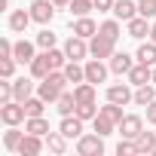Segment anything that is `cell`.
<instances>
[{"label":"cell","instance_id":"1","mask_svg":"<svg viewBox=\"0 0 156 156\" xmlns=\"http://www.w3.org/2000/svg\"><path fill=\"white\" fill-rule=\"evenodd\" d=\"M70 80L64 76V70H49V76H43L40 80V98L43 101H58V95L64 92V86H67Z\"/></svg>","mask_w":156,"mask_h":156},{"label":"cell","instance_id":"2","mask_svg":"<svg viewBox=\"0 0 156 156\" xmlns=\"http://www.w3.org/2000/svg\"><path fill=\"white\" fill-rule=\"evenodd\" d=\"M28 110H25V101H6V104H0V119H3L6 126H19L25 122Z\"/></svg>","mask_w":156,"mask_h":156},{"label":"cell","instance_id":"3","mask_svg":"<svg viewBox=\"0 0 156 156\" xmlns=\"http://www.w3.org/2000/svg\"><path fill=\"white\" fill-rule=\"evenodd\" d=\"M76 153H80V156H101L104 153V138L101 135H80Z\"/></svg>","mask_w":156,"mask_h":156},{"label":"cell","instance_id":"4","mask_svg":"<svg viewBox=\"0 0 156 156\" xmlns=\"http://www.w3.org/2000/svg\"><path fill=\"white\" fill-rule=\"evenodd\" d=\"M113 49H116V43H113L110 37H104V34H95L92 43H89V55H92V58H110Z\"/></svg>","mask_w":156,"mask_h":156},{"label":"cell","instance_id":"5","mask_svg":"<svg viewBox=\"0 0 156 156\" xmlns=\"http://www.w3.org/2000/svg\"><path fill=\"white\" fill-rule=\"evenodd\" d=\"M52 16H55V3H52V0H34V3H31V19L34 22L49 25Z\"/></svg>","mask_w":156,"mask_h":156},{"label":"cell","instance_id":"6","mask_svg":"<svg viewBox=\"0 0 156 156\" xmlns=\"http://www.w3.org/2000/svg\"><path fill=\"white\" fill-rule=\"evenodd\" d=\"M141 132H144V119H141V116H135V113L122 116V122H119V135H122V138L135 141V138H138Z\"/></svg>","mask_w":156,"mask_h":156},{"label":"cell","instance_id":"7","mask_svg":"<svg viewBox=\"0 0 156 156\" xmlns=\"http://www.w3.org/2000/svg\"><path fill=\"white\" fill-rule=\"evenodd\" d=\"M43 147H46V138L25 132V138H22V144H19V156H37Z\"/></svg>","mask_w":156,"mask_h":156},{"label":"cell","instance_id":"8","mask_svg":"<svg viewBox=\"0 0 156 156\" xmlns=\"http://www.w3.org/2000/svg\"><path fill=\"white\" fill-rule=\"evenodd\" d=\"M129 83H132V86H144V83H153V64L135 61V67L129 70Z\"/></svg>","mask_w":156,"mask_h":156},{"label":"cell","instance_id":"9","mask_svg":"<svg viewBox=\"0 0 156 156\" xmlns=\"http://www.w3.org/2000/svg\"><path fill=\"white\" fill-rule=\"evenodd\" d=\"M64 52H67V58L70 61H80V58H86L89 55V46H86V37H70L67 43H64Z\"/></svg>","mask_w":156,"mask_h":156},{"label":"cell","instance_id":"10","mask_svg":"<svg viewBox=\"0 0 156 156\" xmlns=\"http://www.w3.org/2000/svg\"><path fill=\"white\" fill-rule=\"evenodd\" d=\"M86 80H89V83H95V86L107 80V67L101 64V58H92V61H86Z\"/></svg>","mask_w":156,"mask_h":156},{"label":"cell","instance_id":"11","mask_svg":"<svg viewBox=\"0 0 156 156\" xmlns=\"http://www.w3.org/2000/svg\"><path fill=\"white\" fill-rule=\"evenodd\" d=\"M129 25V37H135V40H141V37H147L150 34V19H144V16H135V19H129L126 22Z\"/></svg>","mask_w":156,"mask_h":156},{"label":"cell","instance_id":"12","mask_svg":"<svg viewBox=\"0 0 156 156\" xmlns=\"http://www.w3.org/2000/svg\"><path fill=\"white\" fill-rule=\"evenodd\" d=\"M58 132H61L64 138H80V135H83V119L76 116V113H73V116H64Z\"/></svg>","mask_w":156,"mask_h":156},{"label":"cell","instance_id":"13","mask_svg":"<svg viewBox=\"0 0 156 156\" xmlns=\"http://www.w3.org/2000/svg\"><path fill=\"white\" fill-rule=\"evenodd\" d=\"M49 70H52V61H49V52L43 49V55H37V58L31 61V76L43 80V76H49Z\"/></svg>","mask_w":156,"mask_h":156},{"label":"cell","instance_id":"14","mask_svg":"<svg viewBox=\"0 0 156 156\" xmlns=\"http://www.w3.org/2000/svg\"><path fill=\"white\" fill-rule=\"evenodd\" d=\"M73 34H76V37H86V40H89V37H95V34H98V25H95L89 16H80V19L73 22Z\"/></svg>","mask_w":156,"mask_h":156},{"label":"cell","instance_id":"15","mask_svg":"<svg viewBox=\"0 0 156 156\" xmlns=\"http://www.w3.org/2000/svg\"><path fill=\"white\" fill-rule=\"evenodd\" d=\"M113 16L122 19V22H129V19L138 16V3H135V0H116V3H113Z\"/></svg>","mask_w":156,"mask_h":156},{"label":"cell","instance_id":"16","mask_svg":"<svg viewBox=\"0 0 156 156\" xmlns=\"http://www.w3.org/2000/svg\"><path fill=\"white\" fill-rule=\"evenodd\" d=\"M132 67H135L132 55H126V52H113V55H110V70H113V73H129Z\"/></svg>","mask_w":156,"mask_h":156},{"label":"cell","instance_id":"17","mask_svg":"<svg viewBox=\"0 0 156 156\" xmlns=\"http://www.w3.org/2000/svg\"><path fill=\"white\" fill-rule=\"evenodd\" d=\"M107 101H113V104H129V101H135V95H132V89L122 83V86H110V89H107Z\"/></svg>","mask_w":156,"mask_h":156},{"label":"cell","instance_id":"18","mask_svg":"<svg viewBox=\"0 0 156 156\" xmlns=\"http://www.w3.org/2000/svg\"><path fill=\"white\" fill-rule=\"evenodd\" d=\"M64 76L73 86H80V83H86V67H80V61H67L64 64Z\"/></svg>","mask_w":156,"mask_h":156},{"label":"cell","instance_id":"19","mask_svg":"<svg viewBox=\"0 0 156 156\" xmlns=\"http://www.w3.org/2000/svg\"><path fill=\"white\" fill-rule=\"evenodd\" d=\"M46 150H49V153H58V156H61V153L67 150V138H64L61 132H49V135H46Z\"/></svg>","mask_w":156,"mask_h":156},{"label":"cell","instance_id":"20","mask_svg":"<svg viewBox=\"0 0 156 156\" xmlns=\"http://www.w3.org/2000/svg\"><path fill=\"white\" fill-rule=\"evenodd\" d=\"M135 147L138 153H156V132H141L135 138Z\"/></svg>","mask_w":156,"mask_h":156},{"label":"cell","instance_id":"21","mask_svg":"<svg viewBox=\"0 0 156 156\" xmlns=\"http://www.w3.org/2000/svg\"><path fill=\"white\" fill-rule=\"evenodd\" d=\"M37 55H34V43H28V40H19L16 43V61H22V64H31Z\"/></svg>","mask_w":156,"mask_h":156},{"label":"cell","instance_id":"22","mask_svg":"<svg viewBox=\"0 0 156 156\" xmlns=\"http://www.w3.org/2000/svg\"><path fill=\"white\" fill-rule=\"evenodd\" d=\"M55 104H58V113H61V116H70V113L76 110V95H73V92H61Z\"/></svg>","mask_w":156,"mask_h":156},{"label":"cell","instance_id":"23","mask_svg":"<svg viewBox=\"0 0 156 156\" xmlns=\"http://www.w3.org/2000/svg\"><path fill=\"white\" fill-rule=\"evenodd\" d=\"M25 132H31V135H40V138H46V135H49V122H46L43 116H28V122H25Z\"/></svg>","mask_w":156,"mask_h":156},{"label":"cell","instance_id":"24","mask_svg":"<svg viewBox=\"0 0 156 156\" xmlns=\"http://www.w3.org/2000/svg\"><path fill=\"white\" fill-rule=\"evenodd\" d=\"M12 89H16V101H28L31 92H34V83L25 80V76H19V80H12Z\"/></svg>","mask_w":156,"mask_h":156},{"label":"cell","instance_id":"25","mask_svg":"<svg viewBox=\"0 0 156 156\" xmlns=\"http://www.w3.org/2000/svg\"><path fill=\"white\" fill-rule=\"evenodd\" d=\"M28 22H34V19H31V12H25V9H16V12L9 16V28H12L16 34H22V31L28 28Z\"/></svg>","mask_w":156,"mask_h":156},{"label":"cell","instance_id":"26","mask_svg":"<svg viewBox=\"0 0 156 156\" xmlns=\"http://www.w3.org/2000/svg\"><path fill=\"white\" fill-rule=\"evenodd\" d=\"M98 110H101V107H95V101H76V110H73V113L86 122V119H95Z\"/></svg>","mask_w":156,"mask_h":156},{"label":"cell","instance_id":"27","mask_svg":"<svg viewBox=\"0 0 156 156\" xmlns=\"http://www.w3.org/2000/svg\"><path fill=\"white\" fill-rule=\"evenodd\" d=\"M98 113H101V116H107V119H110V122H116V126H119V122H122V116H126V113H122V104H113V101H107Z\"/></svg>","mask_w":156,"mask_h":156},{"label":"cell","instance_id":"28","mask_svg":"<svg viewBox=\"0 0 156 156\" xmlns=\"http://www.w3.org/2000/svg\"><path fill=\"white\" fill-rule=\"evenodd\" d=\"M135 58H138V61H144V64H156V43H153V40H150V43H141Z\"/></svg>","mask_w":156,"mask_h":156},{"label":"cell","instance_id":"29","mask_svg":"<svg viewBox=\"0 0 156 156\" xmlns=\"http://www.w3.org/2000/svg\"><path fill=\"white\" fill-rule=\"evenodd\" d=\"M150 101H156V92H153V86H150V83H144V86H138V92H135V104H141V107H147Z\"/></svg>","mask_w":156,"mask_h":156},{"label":"cell","instance_id":"30","mask_svg":"<svg viewBox=\"0 0 156 156\" xmlns=\"http://www.w3.org/2000/svg\"><path fill=\"white\" fill-rule=\"evenodd\" d=\"M22 138H25V135H22L16 126H9V132L3 135V147H6V150H12V153H19V144H22Z\"/></svg>","mask_w":156,"mask_h":156},{"label":"cell","instance_id":"31","mask_svg":"<svg viewBox=\"0 0 156 156\" xmlns=\"http://www.w3.org/2000/svg\"><path fill=\"white\" fill-rule=\"evenodd\" d=\"M73 95L76 101H95V83H80V86H73Z\"/></svg>","mask_w":156,"mask_h":156},{"label":"cell","instance_id":"32","mask_svg":"<svg viewBox=\"0 0 156 156\" xmlns=\"http://www.w3.org/2000/svg\"><path fill=\"white\" fill-rule=\"evenodd\" d=\"M46 52H49V61H52V70H64V64L70 61V58H67V52H61V49H55V46H52V49H46Z\"/></svg>","mask_w":156,"mask_h":156},{"label":"cell","instance_id":"33","mask_svg":"<svg viewBox=\"0 0 156 156\" xmlns=\"http://www.w3.org/2000/svg\"><path fill=\"white\" fill-rule=\"evenodd\" d=\"M92 122H95V135H101V138H107V135L116 129V122H110V119H107V116H101V113H98Z\"/></svg>","mask_w":156,"mask_h":156},{"label":"cell","instance_id":"34","mask_svg":"<svg viewBox=\"0 0 156 156\" xmlns=\"http://www.w3.org/2000/svg\"><path fill=\"white\" fill-rule=\"evenodd\" d=\"M92 9H95L92 0H70V12H73L76 19H80V16H89Z\"/></svg>","mask_w":156,"mask_h":156},{"label":"cell","instance_id":"35","mask_svg":"<svg viewBox=\"0 0 156 156\" xmlns=\"http://www.w3.org/2000/svg\"><path fill=\"white\" fill-rule=\"evenodd\" d=\"M98 34H104V37H110V40L116 43V40H119V22H113V19H110V22H104V25L98 28Z\"/></svg>","mask_w":156,"mask_h":156},{"label":"cell","instance_id":"36","mask_svg":"<svg viewBox=\"0 0 156 156\" xmlns=\"http://www.w3.org/2000/svg\"><path fill=\"white\" fill-rule=\"evenodd\" d=\"M43 98H28L25 101V110H28V116H43Z\"/></svg>","mask_w":156,"mask_h":156},{"label":"cell","instance_id":"37","mask_svg":"<svg viewBox=\"0 0 156 156\" xmlns=\"http://www.w3.org/2000/svg\"><path fill=\"white\" fill-rule=\"evenodd\" d=\"M116 156H138V147H135V141L122 138V141L116 144Z\"/></svg>","mask_w":156,"mask_h":156},{"label":"cell","instance_id":"38","mask_svg":"<svg viewBox=\"0 0 156 156\" xmlns=\"http://www.w3.org/2000/svg\"><path fill=\"white\" fill-rule=\"evenodd\" d=\"M138 16L153 19V16H156V0H138Z\"/></svg>","mask_w":156,"mask_h":156},{"label":"cell","instance_id":"39","mask_svg":"<svg viewBox=\"0 0 156 156\" xmlns=\"http://www.w3.org/2000/svg\"><path fill=\"white\" fill-rule=\"evenodd\" d=\"M37 46H40V49H52V46H55V34H52V31H40V34H37Z\"/></svg>","mask_w":156,"mask_h":156},{"label":"cell","instance_id":"40","mask_svg":"<svg viewBox=\"0 0 156 156\" xmlns=\"http://www.w3.org/2000/svg\"><path fill=\"white\" fill-rule=\"evenodd\" d=\"M12 70H16V58H0V76L3 80H9Z\"/></svg>","mask_w":156,"mask_h":156},{"label":"cell","instance_id":"41","mask_svg":"<svg viewBox=\"0 0 156 156\" xmlns=\"http://www.w3.org/2000/svg\"><path fill=\"white\" fill-rule=\"evenodd\" d=\"M92 3H95L98 12H113V3H116V0H92Z\"/></svg>","mask_w":156,"mask_h":156},{"label":"cell","instance_id":"42","mask_svg":"<svg viewBox=\"0 0 156 156\" xmlns=\"http://www.w3.org/2000/svg\"><path fill=\"white\" fill-rule=\"evenodd\" d=\"M147 122H156V101L147 104Z\"/></svg>","mask_w":156,"mask_h":156},{"label":"cell","instance_id":"43","mask_svg":"<svg viewBox=\"0 0 156 156\" xmlns=\"http://www.w3.org/2000/svg\"><path fill=\"white\" fill-rule=\"evenodd\" d=\"M55 6H70V0H52Z\"/></svg>","mask_w":156,"mask_h":156},{"label":"cell","instance_id":"44","mask_svg":"<svg viewBox=\"0 0 156 156\" xmlns=\"http://www.w3.org/2000/svg\"><path fill=\"white\" fill-rule=\"evenodd\" d=\"M150 40H153V43H156V25H153V28H150Z\"/></svg>","mask_w":156,"mask_h":156},{"label":"cell","instance_id":"45","mask_svg":"<svg viewBox=\"0 0 156 156\" xmlns=\"http://www.w3.org/2000/svg\"><path fill=\"white\" fill-rule=\"evenodd\" d=\"M153 83H156V64H153Z\"/></svg>","mask_w":156,"mask_h":156}]
</instances>
